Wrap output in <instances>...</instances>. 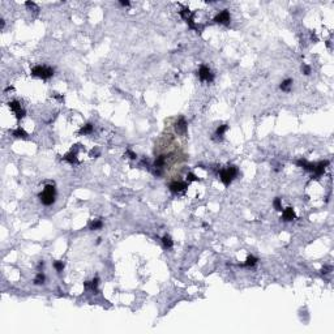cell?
I'll return each instance as SVG.
<instances>
[{
    "instance_id": "cell-1",
    "label": "cell",
    "mask_w": 334,
    "mask_h": 334,
    "mask_svg": "<svg viewBox=\"0 0 334 334\" xmlns=\"http://www.w3.org/2000/svg\"><path fill=\"white\" fill-rule=\"evenodd\" d=\"M55 194H56V191L54 185H46L43 192L39 193V200L43 205L50 206L55 202Z\"/></svg>"
},
{
    "instance_id": "cell-2",
    "label": "cell",
    "mask_w": 334,
    "mask_h": 334,
    "mask_svg": "<svg viewBox=\"0 0 334 334\" xmlns=\"http://www.w3.org/2000/svg\"><path fill=\"white\" fill-rule=\"evenodd\" d=\"M32 75L41 77L43 80H47L54 76V68L47 67V66H35L32 69Z\"/></svg>"
},
{
    "instance_id": "cell-3",
    "label": "cell",
    "mask_w": 334,
    "mask_h": 334,
    "mask_svg": "<svg viewBox=\"0 0 334 334\" xmlns=\"http://www.w3.org/2000/svg\"><path fill=\"white\" fill-rule=\"evenodd\" d=\"M238 175V168L236 166H230L227 168H224V170L221 171V174H219V177H221V180H222V183L226 185H230V183L232 181V179Z\"/></svg>"
},
{
    "instance_id": "cell-4",
    "label": "cell",
    "mask_w": 334,
    "mask_h": 334,
    "mask_svg": "<svg viewBox=\"0 0 334 334\" xmlns=\"http://www.w3.org/2000/svg\"><path fill=\"white\" fill-rule=\"evenodd\" d=\"M198 77H200L201 81H207V82H211L214 80V76L213 73L210 72V69L207 68L206 66H201L200 69H198Z\"/></svg>"
},
{
    "instance_id": "cell-5",
    "label": "cell",
    "mask_w": 334,
    "mask_h": 334,
    "mask_svg": "<svg viewBox=\"0 0 334 334\" xmlns=\"http://www.w3.org/2000/svg\"><path fill=\"white\" fill-rule=\"evenodd\" d=\"M8 106H9L11 110L15 112V115H16L17 119H22L24 116H25V110H24L22 107H21L20 102H17V101H11L9 103H8Z\"/></svg>"
},
{
    "instance_id": "cell-6",
    "label": "cell",
    "mask_w": 334,
    "mask_h": 334,
    "mask_svg": "<svg viewBox=\"0 0 334 334\" xmlns=\"http://www.w3.org/2000/svg\"><path fill=\"white\" fill-rule=\"evenodd\" d=\"M230 20H231V17H230V12L227 9H223L221 13H218L214 17L215 22L217 24H222V25H228L230 24Z\"/></svg>"
},
{
    "instance_id": "cell-7",
    "label": "cell",
    "mask_w": 334,
    "mask_h": 334,
    "mask_svg": "<svg viewBox=\"0 0 334 334\" xmlns=\"http://www.w3.org/2000/svg\"><path fill=\"white\" fill-rule=\"evenodd\" d=\"M185 188H187V183H184V181H172L170 184V191L172 193H179Z\"/></svg>"
},
{
    "instance_id": "cell-8",
    "label": "cell",
    "mask_w": 334,
    "mask_h": 334,
    "mask_svg": "<svg viewBox=\"0 0 334 334\" xmlns=\"http://www.w3.org/2000/svg\"><path fill=\"white\" fill-rule=\"evenodd\" d=\"M328 164H329V160H321V162H319V163H315V170H313L315 175L316 176L322 175Z\"/></svg>"
},
{
    "instance_id": "cell-9",
    "label": "cell",
    "mask_w": 334,
    "mask_h": 334,
    "mask_svg": "<svg viewBox=\"0 0 334 334\" xmlns=\"http://www.w3.org/2000/svg\"><path fill=\"white\" fill-rule=\"evenodd\" d=\"M175 128H176V132L180 133V134H185V133H187V121H185V119L184 118H180L179 120L176 121Z\"/></svg>"
},
{
    "instance_id": "cell-10",
    "label": "cell",
    "mask_w": 334,
    "mask_h": 334,
    "mask_svg": "<svg viewBox=\"0 0 334 334\" xmlns=\"http://www.w3.org/2000/svg\"><path fill=\"white\" fill-rule=\"evenodd\" d=\"M296 164H298V166H300V167H303L307 171H312V172H313V170H315V163L307 162L305 159H299L298 162H296Z\"/></svg>"
},
{
    "instance_id": "cell-11",
    "label": "cell",
    "mask_w": 334,
    "mask_h": 334,
    "mask_svg": "<svg viewBox=\"0 0 334 334\" xmlns=\"http://www.w3.org/2000/svg\"><path fill=\"white\" fill-rule=\"evenodd\" d=\"M295 211L292 207H286V209L283 210V214H282V218H283V221H292L295 219Z\"/></svg>"
},
{
    "instance_id": "cell-12",
    "label": "cell",
    "mask_w": 334,
    "mask_h": 334,
    "mask_svg": "<svg viewBox=\"0 0 334 334\" xmlns=\"http://www.w3.org/2000/svg\"><path fill=\"white\" fill-rule=\"evenodd\" d=\"M64 160H67V162H69L71 164H76V163H79V159H77V153L76 151H71V153H68L66 157H64Z\"/></svg>"
},
{
    "instance_id": "cell-13",
    "label": "cell",
    "mask_w": 334,
    "mask_h": 334,
    "mask_svg": "<svg viewBox=\"0 0 334 334\" xmlns=\"http://www.w3.org/2000/svg\"><path fill=\"white\" fill-rule=\"evenodd\" d=\"M12 133H13V136H15V137H19V138H26V137H28V133L25 132V131H24V129L21 128V127L16 128V129H15V131L12 132Z\"/></svg>"
},
{
    "instance_id": "cell-14",
    "label": "cell",
    "mask_w": 334,
    "mask_h": 334,
    "mask_svg": "<svg viewBox=\"0 0 334 334\" xmlns=\"http://www.w3.org/2000/svg\"><path fill=\"white\" fill-rule=\"evenodd\" d=\"M291 85H292V80H291V79H287V80L282 81V84H281L279 88L283 90V92H290V89H291Z\"/></svg>"
},
{
    "instance_id": "cell-15",
    "label": "cell",
    "mask_w": 334,
    "mask_h": 334,
    "mask_svg": "<svg viewBox=\"0 0 334 334\" xmlns=\"http://www.w3.org/2000/svg\"><path fill=\"white\" fill-rule=\"evenodd\" d=\"M98 283H99V279L98 278H94L93 281L90 282H85V287H90L93 291H97V287H98Z\"/></svg>"
},
{
    "instance_id": "cell-16",
    "label": "cell",
    "mask_w": 334,
    "mask_h": 334,
    "mask_svg": "<svg viewBox=\"0 0 334 334\" xmlns=\"http://www.w3.org/2000/svg\"><path fill=\"white\" fill-rule=\"evenodd\" d=\"M257 257H255V256H248V257H247V260H245V262H244V265L245 266H255L256 264H257Z\"/></svg>"
},
{
    "instance_id": "cell-17",
    "label": "cell",
    "mask_w": 334,
    "mask_h": 334,
    "mask_svg": "<svg viewBox=\"0 0 334 334\" xmlns=\"http://www.w3.org/2000/svg\"><path fill=\"white\" fill-rule=\"evenodd\" d=\"M103 226V223H102V221L101 219H94V221H92V222H90V230H99Z\"/></svg>"
},
{
    "instance_id": "cell-18",
    "label": "cell",
    "mask_w": 334,
    "mask_h": 334,
    "mask_svg": "<svg viewBox=\"0 0 334 334\" xmlns=\"http://www.w3.org/2000/svg\"><path fill=\"white\" fill-rule=\"evenodd\" d=\"M92 132H93V124H90V123L84 125V127L80 129V133L81 134H88V133H92Z\"/></svg>"
},
{
    "instance_id": "cell-19",
    "label": "cell",
    "mask_w": 334,
    "mask_h": 334,
    "mask_svg": "<svg viewBox=\"0 0 334 334\" xmlns=\"http://www.w3.org/2000/svg\"><path fill=\"white\" fill-rule=\"evenodd\" d=\"M162 241H163L164 247H167V248H171V247L174 245V241H172L171 236H168V235H164V236L162 238Z\"/></svg>"
},
{
    "instance_id": "cell-20",
    "label": "cell",
    "mask_w": 334,
    "mask_h": 334,
    "mask_svg": "<svg viewBox=\"0 0 334 334\" xmlns=\"http://www.w3.org/2000/svg\"><path fill=\"white\" fill-rule=\"evenodd\" d=\"M227 129H228V125H227V124H222V125H219V127L217 128V136L222 137V136H223V133L226 132Z\"/></svg>"
},
{
    "instance_id": "cell-21",
    "label": "cell",
    "mask_w": 334,
    "mask_h": 334,
    "mask_svg": "<svg viewBox=\"0 0 334 334\" xmlns=\"http://www.w3.org/2000/svg\"><path fill=\"white\" fill-rule=\"evenodd\" d=\"M45 274L43 273H38L37 277H35V279H34V283L35 285H42V283H45Z\"/></svg>"
},
{
    "instance_id": "cell-22",
    "label": "cell",
    "mask_w": 334,
    "mask_h": 334,
    "mask_svg": "<svg viewBox=\"0 0 334 334\" xmlns=\"http://www.w3.org/2000/svg\"><path fill=\"white\" fill-rule=\"evenodd\" d=\"M163 164H164V157H163V155H160V157H158L157 159H155L154 166L157 167V168H160V167H163Z\"/></svg>"
},
{
    "instance_id": "cell-23",
    "label": "cell",
    "mask_w": 334,
    "mask_h": 334,
    "mask_svg": "<svg viewBox=\"0 0 334 334\" xmlns=\"http://www.w3.org/2000/svg\"><path fill=\"white\" fill-rule=\"evenodd\" d=\"M180 16L183 17L184 20H188V19H191V11L187 9V8H184L183 11H180Z\"/></svg>"
},
{
    "instance_id": "cell-24",
    "label": "cell",
    "mask_w": 334,
    "mask_h": 334,
    "mask_svg": "<svg viewBox=\"0 0 334 334\" xmlns=\"http://www.w3.org/2000/svg\"><path fill=\"white\" fill-rule=\"evenodd\" d=\"M54 266H55L56 270L60 273V272H63V269H64V264H63V261H55L54 262Z\"/></svg>"
},
{
    "instance_id": "cell-25",
    "label": "cell",
    "mask_w": 334,
    "mask_h": 334,
    "mask_svg": "<svg viewBox=\"0 0 334 334\" xmlns=\"http://www.w3.org/2000/svg\"><path fill=\"white\" fill-rule=\"evenodd\" d=\"M273 205H274L275 210H278V211H281V210H282V205H281V198H278V197H277L275 200H274V202H273Z\"/></svg>"
},
{
    "instance_id": "cell-26",
    "label": "cell",
    "mask_w": 334,
    "mask_h": 334,
    "mask_svg": "<svg viewBox=\"0 0 334 334\" xmlns=\"http://www.w3.org/2000/svg\"><path fill=\"white\" fill-rule=\"evenodd\" d=\"M197 180H198V177L194 174H192V172H189V174L187 175V181H188V183H191V181H197Z\"/></svg>"
},
{
    "instance_id": "cell-27",
    "label": "cell",
    "mask_w": 334,
    "mask_h": 334,
    "mask_svg": "<svg viewBox=\"0 0 334 334\" xmlns=\"http://www.w3.org/2000/svg\"><path fill=\"white\" fill-rule=\"evenodd\" d=\"M302 71H303V73H304V75H309V73H311V67L303 66V67H302Z\"/></svg>"
},
{
    "instance_id": "cell-28",
    "label": "cell",
    "mask_w": 334,
    "mask_h": 334,
    "mask_svg": "<svg viewBox=\"0 0 334 334\" xmlns=\"http://www.w3.org/2000/svg\"><path fill=\"white\" fill-rule=\"evenodd\" d=\"M127 154L129 155V158L131 159H136L137 158V155H136V153H133L132 150H127Z\"/></svg>"
},
{
    "instance_id": "cell-29",
    "label": "cell",
    "mask_w": 334,
    "mask_h": 334,
    "mask_svg": "<svg viewBox=\"0 0 334 334\" xmlns=\"http://www.w3.org/2000/svg\"><path fill=\"white\" fill-rule=\"evenodd\" d=\"M332 269V266H325V268H322V270H321V273H322V274H326V273H329V270H330Z\"/></svg>"
},
{
    "instance_id": "cell-30",
    "label": "cell",
    "mask_w": 334,
    "mask_h": 334,
    "mask_svg": "<svg viewBox=\"0 0 334 334\" xmlns=\"http://www.w3.org/2000/svg\"><path fill=\"white\" fill-rule=\"evenodd\" d=\"M120 4H121V5H129V2H128V0H121Z\"/></svg>"
}]
</instances>
